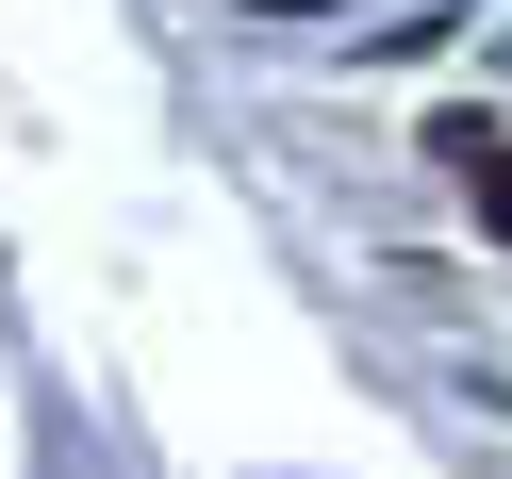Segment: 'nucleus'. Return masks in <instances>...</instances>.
<instances>
[{
  "instance_id": "f257e3e1",
  "label": "nucleus",
  "mask_w": 512,
  "mask_h": 479,
  "mask_svg": "<svg viewBox=\"0 0 512 479\" xmlns=\"http://www.w3.org/2000/svg\"><path fill=\"white\" fill-rule=\"evenodd\" d=\"M430 149H446V166H463V182H479V232H496V248H512V133H479V116H446V133H430Z\"/></svg>"
}]
</instances>
